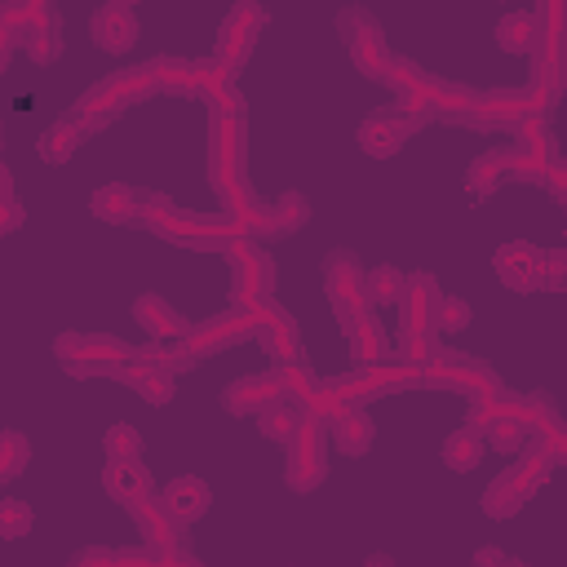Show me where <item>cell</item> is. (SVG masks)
I'll use <instances>...</instances> for the list:
<instances>
[{"label": "cell", "mask_w": 567, "mask_h": 567, "mask_svg": "<svg viewBox=\"0 0 567 567\" xmlns=\"http://www.w3.org/2000/svg\"><path fill=\"white\" fill-rule=\"evenodd\" d=\"M368 567H386V563H381V559H373V563H368Z\"/></svg>", "instance_id": "9"}, {"label": "cell", "mask_w": 567, "mask_h": 567, "mask_svg": "<svg viewBox=\"0 0 567 567\" xmlns=\"http://www.w3.org/2000/svg\"><path fill=\"white\" fill-rule=\"evenodd\" d=\"M133 36H138V14H133V5L111 0V5H102L98 14H94V40H98L102 49L120 54V49L133 45Z\"/></svg>", "instance_id": "3"}, {"label": "cell", "mask_w": 567, "mask_h": 567, "mask_svg": "<svg viewBox=\"0 0 567 567\" xmlns=\"http://www.w3.org/2000/svg\"><path fill=\"white\" fill-rule=\"evenodd\" d=\"M32 519L36 514H32V505L27 501H14V497L0 501V532L5 536H23L27 528H32Z\"/></svg>", "instance_id": "7"}, {"label": "cell", "mask_w": 567, "mask_h": 567, "mask_svg": "<svg viewBox=\"0 0 567 567\" xmlns=\"http://www.w3.org/2000/svg\"><path fill=\"white\" fill-rule=\"evenodd\" d=\"M209 501H213V497H209V483L191 479V474H187V479H178V483L169 488V514H173L178 523L200 519V514L209 510Z\"/></svg>", "instance_id": "4"}, {"label": "cell", "mask_w": 567, "mask_h": 567, "mask_svg": "<svg viewBox=\"0 0 567 567\" xmlns=\"http://www.w3.org/2000/svg\"><path fill=\"white\" fill-rule=\"evenodd\" d=\"M408 133H412V116L390 107V111H373V116L359 125V142H364L368 156H390V151H399V142H404Z\"/></svg>", "instance_id": "2"}, {"label": "cell", "mask_w": 567, "mask_h": 567, "mask_svg": "<svg viewBox=\"0 0 567 567\" xmlns=\"http://www.w3.org/2000/svg\"><path fill=\"white\" fill-rule=\"evenodd\" d=\"M138 452H142V439L133 426H116L107 435V461H116V466H138Z\"/></svg>", "instance_id": "6"}, {"label": "cell", "mask_w": 567, "mask_h": 567, "mask_svg": "<svg viewBox=\"0 0 567 567\" xmlns=\"http://www.w3.org/2000/svg\"><path fill=\"white\" fill-rule=\"evenodd\" d=\"M262 23H266V14L257 5H235L231 14H226V23L218 32V67L226 76L249 58V45H253V36L262 32Z\"/></svg>", "instance_id": "1"}, {"label": "cell", "mask_w": 567, "mask_h": 567, "mask_svg": "<svg viewBox=\"0 0 567 567\" xmlns=\"http://www.w3.org/2000/svg\"><path fill=\"white\" fill-rule=\"evenodd\" d=\"M27 461V439L18 430H5V479H14Z\"/></svg>", "instance_id": "8"}, {"label": "cell", "mask_w": 567, "mask_h": 567, "mask_svg": "<svg viewBox=\"0 0 567 567\" xmlns=\"http://www.w3.org/2000/svg\"><path fill=\"white\" fill-rule=\"evenodd\" d=\"M350 54H355V63L364 71H373V76H390V49H386V40H381L377 27L364 23V32L350 36Z\"/></svg>", "instance_id": "5"}]
</instances>
